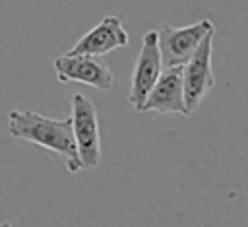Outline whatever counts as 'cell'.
Wrapping results in <instances>:
<instances>
[{
    "mask_svg": "<svg viewBox=\"0 0 248 227\" xmlns=\"http://www.w3.org/2000/svg\"><path fill=\"white\" fill-rule=\"evenodd\" d=\"M128 41H130V35L124 29L122 19L118 16H107L93 29H89L85 35H81L68 52L70 54L103 56V54H107L110 50L126 47Z\"/></svg>",
    "mask_w": 248,
    "mask_h": 227,
    "instance_id": "cell-8",
    "label": "cell"
},
{
    "mask_svg": "<svg viewBox=\"0 0 248 227\" xmlns=\"http://www.w3.org/2000/svg\"><path fill=\"white\" fill-rule=\"evenodd\" d=\"M213 35L215 31H209L196 47L192 56L182 64V91H184L186 114H192L215 85V76L211 66Z\"/></svg>",
    "mask_w": 248,
    "mask_h": 227,
    "instance_id": "cell-3",
    "label": "cell"
},
{
    "mask_svg": "<svg viewBox=\"0 0 248 227\" xmlns=\"http://www.w3.org/2000/svg\"><path fill=\"white\" fill-rule=\"evenodd\" d=\"M70 120H72V134L78 147L81 171L95 169L101 163V130H99L97 109L87 95L74 93Z\"/></svg>",
    "mask_w": 248,
    "mask_h": 227,
    "instance_id": "cell-2",
    "label": "cell"
},
{
    "mask_svg": "<svg viewBox=\"0 0 248 227\" xmlns=\"http://www.w3.org/2000/svg\"><path fill=\"white\" fill-rule=\"evenodd\" d=\"M8 132L12 138L31 142L35 146H41L48 151L62 155L66 159V169L70 173L81 171L70 116L50 118L35 111H10Z\"/></svg>",
    "mask_w": 248,
    "mask_h": 227,
    "instance_id": "cell-1",
    "label": "cell"
},
{
    "mask_svg": "<svg viewBox=\"0 0 248 227\" xmlns=\"http://www.w3.org/2000/svg\"><path fill=\"white\" fill-rule=\"evenodd\" d=\"M209 31H215L211 19H200L184 27L163 25L157 31V47L163 66H182Z\"/></svg>",
    "mask_w": 248,
    "mask_h": 227,
    "instance_id": "cell-4",
    "label": "cell"
},
{
    "mask_svg": "<svg viewBox=\"0 0 248 227\" xmlns=\"http://www.w3.org/2000/svg\"><path fill=\"white\" fill-rule=\"evenodd\" d=\"M52 68L56 72L58 81H79L99 91H108L114 83V76L110 68L93 54H62L52 60Z\"/></svg>",
    "mask_w": 248,
    "mask_h": 227,
    "instance_id": "cell-5",
    "label": "cell"
},
{
    "mask_svg": "<svg viewBox=\"0 0 248 227\" xmlns=\"http://www.w3.org/2000/svg\"><path fill=\"white\" fill-rule=\"evenodd\" d=\"M140 113L188 116L182 91V66H163L159 78L141 103Z\"/></svg>",
    "mask_w": 248,
    "mask_h": 227,
    "instance_id": "cell-7",
    "label": "cell"
},
{
    "mask_svg": "<svg viewBox=\"0 0 248 227\" xmlns=\"http://www.w3.org/2000/svg\"><path fill=\"white\" fill-rule=\"evenodd\" d=\"M161 70H163V62H161V54H159V47H157V31L151 29L141 39V47H140V52H138V58L134 64L130 91H128V103L136 111H140L143 99L147 97V93L153 87L155 80L159 78Z\"/></svg>",
    "mask_w": 248,
    "mask_h": 227,
    "instance_id": "cell-6",
    "label": "cell"
}]
</instances>
